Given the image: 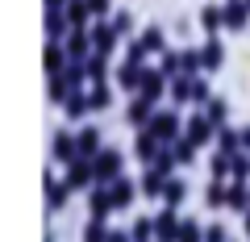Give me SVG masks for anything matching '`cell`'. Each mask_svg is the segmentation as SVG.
Returning <instances> with one entry per match:
<instances>
[{
  "label": "cell",
  "instance_id": "1",
  "mask_svg": "<svg viewBox=\"0 0 250 242\" xmlns=\"http://www.w3.org/2000/svg\"><path fill=\"white\" fill-rule=\"evenodd\" d=\"M129 188H134V184H125V179H117V184H113V192H108V197H113V205H129V197H134Z\"/></svg>",
  "mask_w": 250,
  "mask_h": 242
},
{
  "label": "cell",
  "instance_id": "2",
  "mask_svg": "<svg viewBox=\"0 0 250 242\" xmlns=\"http://www.w3.org/2000/svg\"><path fill=\"white\" fill-rule=\"evenodd\" d=\"M159 92H163V80H159V75H146V80H142V96H146V100H154Z\"/></svg>",
  "mask_w": 250,
  "mask_h": 242
},
{
  "label": "cell",
  "instance_id": "3",
  "mask_svg": "<svg viewBox=\"0 0 250 242\" xmlns=\"http://www.w3.org/2000/svg\"><path fill=\"white\" fill-rule=\"evenodd\" d=\"M88 176H92L88 163H75V167H71V184H75V188H80V184H88Z\"/></svg>",
  "mask_w": 250,
  "mask_h": 242
},
{
  "label": "cell",
  "instance_id": "4",
  "mask_svg": "<svg viewBox=\"0 0 250 242\" xmlns=\"http://www.w3.org/2000/svg\"><path fill=\"white\" fill-rule=\"evenodd\" d=\"M200 21H205V29H217V25H221V13H217V9H205V13H200Z\"/></svg>",
  "mask_w": 250,
  "mask_h": 242
},
{
  "label": "cell",
  "instance_id": "5",
  "mask_svg": "<svg viewBox=\"0 0 250 242\" xmlns=\"http://www.w3.org/2000/svg\"><path fill=\"white\" fill-rule=\"evenodd\" d=\"M154 130H159V134H171V130H175V117H171V113L154 117Z\"/></svg>",
  "mask_w": 250,
  "mask_h": 242
},
{
  "label": "cell",
  "instance_id": "6",
  "mask_svg": "<svg viewBox=\"0 0 250 242\" xmlns=\"http://www.w3.org/2000/svg\"><path fill=\"white\" fill-rule=\"evenodd\" d=\"M46 197H50V205H62V197H67V188H62V184H50V179H46Z\"/></svg>",
  "mask_w": 250,
  "mask_h": 242
},
{
  "label": "cell",
  "instance_id": "7",
  "mask_svg": "<svg viewBox=\"0 0 250 242\" xmlns=\"http://www.w3.org/2000/svg\"><path fill=\"white\" fill-rule=\"evenodd\" d=\"M205 63H208V67L221 63V46H217V42H208V46H205Z\"/></svg>",
  "mask_w": 250,
  "mask_h": 242
},
{
  "label": "cell",
  "instance_id": "8",
  "mask_svg": "<svg viewBox=\"0 0 250 242\" xmlns=\"http://www.w3.org/2000/svg\"><path fill=\"white\" fill-rule=\"evenodd\" d=\"M113 167H117V163H113V151H100V176H113Z\"/></svg>",
  "mask_w": 250,
  "mask_h": 242
},
{
  "label": "cell",
  "instance_id": "9",
  "mask_svg": "<svg viewBox=\"0 0 250 242\" xmlns=\"http://www.w3.org/2000/svg\"><path fill=\"white\" fill-rule=\"evenodd\" d=\"M138 151H142V159H150V154H154V138L142 134V138H138Z\"/></svg>",
  "mask_w": 250,
  "mask_h": 242
},
{
  "label": "cell",
  "instance_id": "10",
  "mask_svg": "<svg viewBox=\"0 0 250 242\" xmlns=\"http://www.w3.org/2000/svg\"><path fill=\"white\" fill-rule=\"evenodd\" d=\"M54 151H59V159H71V142H67V138H54Z\"/></svg>",
  "mask_w": 250,
  "mask_h": 242
},
{
  "label": "cell",
  "instance_id": "11",
  "mask_svg": "<svg viewBox=\"0 0 250 242\" xmlns=\"http://www.w3.org/2000/svg\"><path fill=\"white\" fill-rule=\"evenodd\" d=\"M242 21H246V4H233L229 9V25H242Z\"/></svg>",
  "mask_w": 250,
  "mask_h": 242
},
{
  "label": "cell",
  "instance_id": "12",
  "mask_svg": "<svg viewBox=\"0 0 250 242\" xmlns=\"http://www.w3.org/2000/svg\"><path fill=\"white\" fill-rule=\"evenodd\" d=\"M92 146H96V134H92V130H88V134H80V151H92Z\"/></svg>",
  "mask_w": 250,
  "mask_h": 242
},
{
  "label": "cell",
  "instance_id": "13",
  "mask_svg": "<svg viewBox=\"0 0 250 242\" xmlns=\"http://www.w3.org/2000/svg\"><path fill=\"white\" fill-rule=\"evenodd\" d=\"M129 117H134V121H142V117H146V100H138V105L129 109Z\"/></svg>",
  "mask_w": 250,
  "mask_h": 242
},
{
  "label": "cell",
  "instance_id": "14",
  "mask_svg": "<svg viewBox=\"0 0 250 242\" xmlns=\"http://www.w3.org/2000/svg\"><path fill=\"white\" fill-rule=\"evenodd\" d=\"M108 242H125V238H108Z\"/></svg>",
  "mask_w": 250,
  "mask_h": 242
},
{
  "label": "cell",
  "instance_id": "15",
  "mask_svg": "<svg viewBox=\"0 0 250 242\" xmlns=\"http://www.w3.org/2000/svg\"><path fill=\"white\" fill-rule=\"evenodd\" d=\"M46 4H59V0H46Z\"/></svg>",
  "mask_w": 250,
  "mask_h": 242
}]
</instances>
